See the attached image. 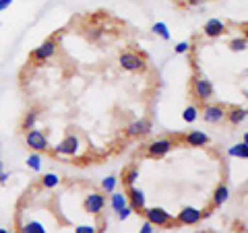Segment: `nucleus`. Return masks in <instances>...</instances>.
I'll use <instances>...</instances> for the list:
<instances>
[{
  "instance_id": "obj_5",
  "label": "nucleus",
  "mask_w": 248,
  "mask_h": 233,
  "mask_svg": "<svg viewBox=\"0 0 248 233\" xmlns=\"http://www.w3.org/2000/svg\"><path fill=\"white\" fill-rule=\"evenodd\" d=\"M79 151H81V143H79V138H77L75 134L64 136V141L54 146V153L56 155H66V157H75V155H79Z\"/></svg>"
},
{
  "instance_id": "obj_35",
  "label": "nucleus",
  "mask_w": 248,
  "mask_h": 233,
  "mask_svg": "<svg viewBox=\"0 0 248 233\" xmlns=\"http://www.w3.org/2000/svg\"><path fill=\"white\" fill-rule=\"evenodd\" d=\"M205 2H207V0H188V6H201Z\"/></svg>"
},
{
  "instance_id": "obj_9",
  "label": "nucleus",
  "mask_w": 248,
  "mask_h": 233,
  "mask_svg": "<svg viewBox=\"0 0 248 233\" xmlns=\"http://www.w3.org/2000/svg\"><path fill=\"white\" fill-rule=\"evenodd\" d=\"M56 48H58L56 40H46V42L40 45V48H35V52H33V60H37V62L50 60L54 54H56Z\"/></svg>"
},
{
  "instance_id": "obj_10",
  "label": "nucleus",
  "mask_w": 248,
  "mask_h": 233,
  "mask_svg": "<svg viewBox=\"0 0 248 233\" xmlns=\"http://www.w3.org/2000/svg\"><path fill=\"white\" fill-rule=\"evenodd\" d=\"M126 196H128V206L133 208L135 213H139V211H143L145 208V192L143 190L135 188V186H128Z\"/></svg>"
},
{
  "instance_id": "obj_36",
  "label": "nucleus",
  "mask_w": 248,
  "mask_h": 233,
  "mask_svg": "<svg viewBox=\"0 0 248 233\" xmlns=\"http://www.w3.org/2000/svg\"><path fill=\"white\" fill-rule=\"evenodd\" d=\"M2 172H4V163L0 161V174H2Z\"/></svg>"
},
{
  "instance_id": "obj_13",
  "label": "nucleus",
  "mask_w": 248,
  "mask_h": 233,
  "mask_svg": "<svg viewBox=\"0 0 248 233\" xmlns=\"http://www.w3.org/2000/svg\"><path fill=\"white\" fill-rule=\"evenodd\" d=\"M226 33V23L219 19H209L205 23V35L207 37H219Z\"/></svg>"
},
{
  "instance_id": "obj_19",
  "label": "nucleus",
  "mask_w": 248,
  "mask_h": 233,
  "mask_svg": "<svg viewBox=\"0 0 248 233\" xmlns=\"http://www.w3.org/2000/svg\"><path fill=\"white\" fill-rule=\"evenodd\" d=\"M37 120H40V112L37 110H29L27 114H25V118H23V130H31V128H35V124H37Z\"/></svg>"
},
{
  "instance_id": "obj_12",
  "label": "nucleus",
  "mask_w": 248,
  "mask_h": 233,
  "mask_svg": "<svg viewBox=\"0 0 248 233\" xmlns=\"http://www.w3.org/2000/svg\"><path fill=\"white\" fill-rule=\"evenodd\" d=\"M126 132H128V136H145L151 132V122L149 120H135L126 128Z\"/></svg>"
},
{
  "instance_id": "obj_18",
  "label": "nucleus",
  "mask_w": 248,
  "mask_h": 233,
  "mask_svg": "<svg viewBox=\"0 0 248 233\" xmlns=\"http://www.w3.org/2000/svg\"><path fill=\"white\" fill-rule=\"evenodd\" d=\"M228 155L230 157H236V159H248V143H238L234 146L228 149Z\"/></svg>"
},
{
  "instance_id": "obj_26",
  "label": "nucleus",
  "mask_w": 248,
  "mask_h": 233,
  "mask_svg": "<svg viewBox=\"0 0 248 233\" xmlns=\"http://www.w3.org/2000/svg\"><path fill=\"white\" fill-rule=\"evenodd\" d=\"M246 44H248V42H246L244 35H242V37H236V40L230 42V50H232V52H244V50H246Z\"/></svg>"
},
{
  "instance_id": "obj_20",
  "label": "nucleus",
  "mask_w": 248,
  "mask_h": 233,
  "mask_svg": "<svg viewBox=\"0 0 248 233\" xmlns=\"http://www.w3.org/2000/svg\"><path fill=\"white\" fill-rule=\"evenodd\" d=\"M151 31L155 35H159L161 40H170V37H172V33H170V27L166 25V23H161V21H157V23H153V27H151Z\"/></svg>"
},
{
  "instance_id": "obj_22",
  "label": "nucleus",
  "mask_w": 248,
  "mask_h": 233,
  "mask_svg": "<svg viewBox=\"0 0 248 233\" xmlns=\"http://www.w3.org/2000/svg\"><path fill=\"white\" fill-rule=\"evenodd\" d=\"M199 107L197 105H188V107H184V112H182V120L184 122H188V124H192L197 118H199Z\"/></svg>"
},
{
  "instance_id": "obj_14",
  "label": "nucleus",
  "mask_w": 248,
  "mask_h": 233,
  "mask_svg": "<svg viewBox=\"0 0 248 233\" xmlns=\"http://www.w3.org/2000/svg\"><path fill=\"white\" fill-rule=\"evenodd\" d=\"M186 143H188L190 146H205V145H209V134H205L203 130H190L188 134H186V138H184Z\"/></svg>"
},
{
  "instance_id": "obj_3",
  "label": "nucleus",
  "mask_w": 248,
  "mask_h": 233,
  "mask_svg": "<svg viewBox=\"0 0 248 233\" xmlns=\"http://www.w3.org/2000/svg\"><path fill=\"white\" fill-rule=\"evenodd\" d=\"M25 143L31 151H37V153H44L46 149H48V136L44 134L42 130H37V128H31L27 130V134H25Z\"/></svg>"
},
{
  "instance_id": "obj_33",
  "label": "nucleus",
  "mask_w": 248,
  "mask_h": 233,
  "mask_svg": "<svg viewBox=\"0 0 248 233\" xmlns=\"http://www.w3.org/2000/svg\"><path fill=\"white\" fill-rule=\"evenodd\" d=\"M11 4H13V0H0V13H2L4 9H9Z\"/></svg>"
},
{
  "instance_id": "obj_15",
  "label": "nucleus",
  "mask_w": 248,
  "mask_h": 233,
  "mask_svg": "<svg viewBox=\"0 0 248 233\" xmlns=\"http://www.w3.org/2000/svg\"><path fill=\"white\" fill-rule=\"evenodd\" d=\"M226 120L234 126H240L244 120H246V110L244 107H232L230 112H226Z\"/></svg>"
},
{
  "instance_id": "obj_29",
  "label": "nucleus",
  "mask_w": 248,
  "mask_h": 233,
  "mask_svg": "<svg viewBox=\"0 0 248 233\" xmlns=\"http://www.w3.org/2000/svg\"><path fill=\"white\" fill-rule=\"evenodd\" d=\"M133 213H135V211H133V208H130V206L126 204L124 208H120V211H118V219H120V221H126V219H128V217L133 215Z\"/></svg>"
},
{
  "instance_id": "obj_17",
  "label": "nucleus",
  "mask_w": 248,
  "mask_h": 233,
  "mask_svg": "<svg viewBox=\"0 0 248 233\" xmlns=\"http://www.w3.org/2000/svg\"><path fill=\"white\" fill-rule=\"evenodd\" d=\"M126 204H128V196H126L124 192H116V190H114V192L110 194V206L114 208L116 213H118L120 208H124Z\"/></svg>"
},
{
  "instance_id": "obj_7",
  "label": "nucleus",
  "mask_w": 248,
  "mask_h": 233,
  "mask_svg": "<svg viewBox=\"0 0 248 233\" xmlns=\"http://www.w3.org/2000/svg\"><path fill=\"white\" fill-rule=\"evenodd\" d=\"M172 149H174V143L170 141V138H157V141H153L147 146V155L153 159H159V157H164V155H168Z\"/></svg>"
},
{
  "instance_id": "obj_21",
  "label": "nucleus",
  "mask_w": 248,
  "mask_h": 233,
  "mask_svg": "<svg viewBox=\"0 0 248 233\" xmlns=\"http://www.w3.org/2000/svg\"><path fill=\"white\" fill-rule=\"evenodd\" d=\"M21 231L23 233H46V227H44V223H40V221H29V223L23 225Z\"/></svg>"
},
{
  "instance_id": "obj_1",
  "label": "nucleus",
  "mask_w": 248,
  "mask_h": 233,
  "mask_svg": "<svg viewBox=\"0 0 248 233\" xmlns=\"http://www.w3.org/2000/svg\"><path fill=\"white\" fill-rule=\"evenodd\" d=\"M118 62H120V66L124 68V71H128V73H143L145 68H147L145 58L139 56V54H135V52H124V54H120Z\"/></svg>"
},
{
  "instance_id": "obj_27",
  "label": "nucleus",
  "mask_w": 248,
  "mask_h": 233,
  "mask_svg": "<svg viewBox=\"0 0 248 233\" xmlns=\"http://www.w3.org/2000/svg\"><path fill=\"white\" fill-rule=\"evenodd\" d=\"M116 184H118V180H116L114 175H108V177H104V182H102V190L108 192V194H112L116 190Z\"/></svg>"
},
{
  "instance_id": "obj_4",
  "label": "nucleus",
  "mask_w": 248,
  "mask_h": 233,
  "mask_svg": "<svg viewBox=\"0 0 248 233\" xmlns=\"http://www.w3.org/2000/svg\"><path fill=\"white\" fill-rule=\"evenodd\" d=\"M192 91H195V97L199 102H209L213 97V83L207 79V76H197L195 83H192Z\"/></svg>"
},
{
  "instance_id": "obj_16",
  "label": "nucleus",
  "mask_w": 248,
  "mask_h": 233,
  "mask_svg": "<svg viewBox=\"0 0 248 233\" xmlns=\"http://www.w3.org/2000/svg\"><path fill=\"white\" fill-rule=\"evenodd\" d=\"M228 198H230V188L226 184H221V186H217V190L213 192V206H223V203H228Z\"/></svg>"
},
{
  "instance_id": "obj_32",
  "label": "nucleus",
  "mask_w": 248,
  "mask_h": 233,
  "mask_svg": "<svg viewBox=\"0 0 248 233\" xmlns=\"http://www.w3.org/2000/svg\"><path fill=\"white\" fill-rule=\"evenodd\" d=\"M89 37L93 42H97L99 37H102V29H91V33H89Z\"/></svg>"
},
{
  "instance_id": "obj_23",
  "label": "nucleus",
  "mask_w": 248,
  "mask_h": 233,
  "mask_svg": "<svg viewBox=\"0 0 248 233\" xmlns=\"http://www.w3.org/2000/svg\"><path fill=\"white\" fill-rule=\"evenodd\" d=\"M27 167L33 169V172H40V169H42V155L37 153V151H33L27 157Z\"/></svg>"
},
{
  "instance_id": "obj_2",
  "label": "nucleus",
  "mask_w": 248,
  "mask_h": 233,
  "mask_svg": "<svg viewBox=\"0 0 248 233\" xmlns=\"http://www.w3.org/2000/svg\"><path fill=\"white\" fill-rule=\"evenodd\" d=\"M145 215L147 221H151L155 227H168L172 223V215H170L166 208H159V206H153V208H143L141 211Z\"/></svg>"
},
{
  "instance_id": "obj_11",
  "label": "nucleus",
  "mask_w": 248,
  "mask_h": 233,
  "mask_svg": "<svg viewBox=\"0 0 248 233\" xmlns=\"http://www.w3.org/2000/svg\"><path fill=\"white\" fill-rule=\"evenodd\" d=\"M203 120L207 124H219V122L226 120V110H223L221 105H205Z\"/></svg>"
},
{
  "instance_id": "obj_34",
  "label": "nucleus",
  "mask_w": 248,
  "mask_h": 233,
  "mask_svg": "<svg viewBox=\"0 0 248 233\" xmlns=\"http://www.w3.org/2000/svg\"><path fill=\"white\" fill-rule=\"evenodd\" d=\"M9 180H11V174H9V172H2V174H0V184H6Z\"/></svg>"
},
{
  "instance_id": "obj_28",
  "label": "nucleus",
  "mask_w": 248,
  "mask_h": 233,
  "mask_svg": "<svg viewBox=\"0 0 248 233\" xmlns=\"http://www.w3.org/2000/svg\"><path fill=\"white\" fill-rule=\"evenodd\" d=\"M97 227L95 225H77L75 227V233H95Z\"/></svg>"
},
{
  "instance_id": "obj_31",
  "label": "nucleus",
  "mask_w": 248,
  "mask_h": 233,
  "mask_svg": "<svg viewBox=\"0 0 248 233\" xmlns=\"http://www.w3.org/2000/svg\"><path fill=\"white\" fill-rule=\"evenodd\" d=\"M155 229H157V227H155L151 221H145V223H143V227H141V233H153Z\"/></svg>"
},
{
  "instance_id": "obj_30",
  "label": "nucleus",
  "mask_w": 248,
  "mask_h": 233,
  "mask_svg": "<svg viewBox=\"0 0 248 233\" xmlns=\"http://www.w3.org/2000/svg\"><path fill=\"white\" fill-rule=\"evenodd\" d=\"M176 54H186V52H188L190 50V44L188 42H180V44H176Z\"/></svg>"
},
{
  "instance_id": "obj_6",
  "label": "nucleus",
  "mask_w": 248,
  "mask_h": 233,
  "mask_svg": "<svg viewBox=\"0 0 248 233\" xmlns=\"http://www.w3.org/2000/svg\"><path fill=\"white\" fill-rule=\"evenodd\" d=\"M85 211H87L89 215H102L104 213V208H106V196L104 194H99V192H91L85 196Z\"/></svg>"
},
{
  "instance_id": "obj_8",
  "label": "nucleus",
  "mask_w": 248,
  "mask_h": 233,
  "mask_svg": "<svg viewBox=\"0 0 248 233\" xmlns=\"http://www.w3.org/2000/svg\"><path fill=\"white\" fill-rule=\"evenodd\" d=\"M205 217L203 211H199L195 206H184L180 213H178V223L180 225H197L201 219Z\"/></svg>"
},
{
  "instance_id": "obj_25",
  "label": "nucleus",
  "mask_w": 248,
  "mask_h": 233,
  "mask_svg": "<svg viewBox=\"0 0 248 233\" xmlns=\"http://www.w3.org/2000/svg\"><path fill=\"white\" fill-rule=\"evenodd\" d=\"M139 175H141V172H139L137 167H130V169H126V174H124V184L126 186H135L137 184V180H139Z\"/></svg>"
},
{
  "instance_id": "obj_24",
  "label": "nucleus",
  "mask_w": 248,
  "mask_h": 233,
  "mask_svg": "<svg viewBox=\"0 0 248 233\" xmlns=\"http://www.w3.org/2000/svg\"><path fill=\"white\" fill-rule=\"evenodd\" d=\"M60 184V177H58V174H44L42 175V186L44 188H56V186Z\"/></svg>"
}]
</instances>
